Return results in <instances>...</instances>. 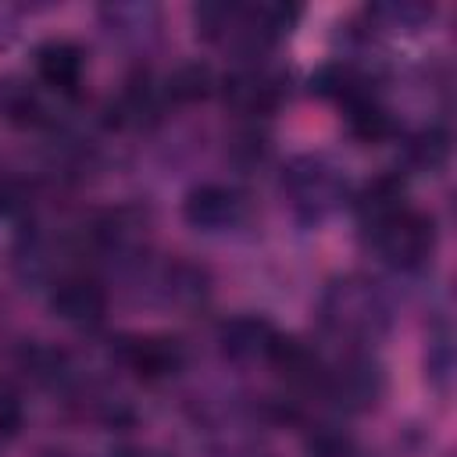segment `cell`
Masks as SVG:
<instances>
[{"instance_id":"cell-13","label":"cell","mask_w":457,"mask_h":457,"mask_svg":"<svg viewBox=\"0 0 457 457\" xmlns=\"http://www.w3.org/2000/svg\"><path fill=\"white\" fill-rule=\"evenodd\" d=\"M93 243H96L100 253L129 261V257H136V253L143 250V243H146V221H143V214H136V211H129V207L107 211V214L93 225Z\"/></svg>"},{"instance_id":"cell-1","label":"cell","mask_w":457,"mask_h":457,"mask_svg":"<svg viewBox=\"0 0 457 457\" xmlns=\"http://www.w3.org/2000/svg\"><path fill=\"white\" fill-rule=\"evenodd\" d=\"M318 321L328 336H336L350 346H368L389 332L393 303L375 278H368L361 271H346V275L328 278V286L321 289Z\"/></svg>"},{"instance_id":"cell-21","label":"cell","mask_w":457,"mask_h":457,"mask_svg":"<svg viewBox=\"0 0 457 457\" xmlns=\"http://www.w3.org/2000/svg\"><path fill=\"white\" fill-rule=\"evenodd\" d=\"M303 450H307V457H357L353 436L328 421L311 425V432L303 436Z\"/></svg>"},{"instance_id":"cell-12","label":"cell","mask_w":457,"mask_h":457,"mask_svg":"<svg viewBox=\"0 0 457 457\" xmlns=\"http://www.w3.org/2000/svg\"><path fill=\"white\" fill-rule=\"evenodd\" d=\"M154 289H157L161 303H168L175 311H193V307H200L207 300L211 278L193 261H171V264H164L157 271V286Z\"/></svg>"},{"instance_id":"cell-16","label":"cell","mask_w":457,"mask_h":457,"mask_svg":"<svg viewBox=\"0 0 457 457\" xmlns=\"http://www.w3.org/2000/svg\"><path fill=\"white\" fill-rule=\"evenodd\" d=\"M100 18L118 39H129V43L150 39L161 29V7L157 4H139V0L107 4V7H100Z\"/></svg>"},{"instance_id":"cell-20","label":"cell","mask_w":457,"mask_h":457,"mask_svg":"<svg viewBox=\"0 0 457 457\" xmlns=\"http://www.w3.org/2000/svg\"><path fill=\"white\" fill-rule=\"evenodd\" d=\"M214 89H218V75H214L211 64H200V61L175 68V71L168 75V82H164V93H168L171 100H204V96H211Z\"/></svg>"},{"instance_id":"cell-6","label":"cell","mask_w":457,"mask_h":457,"mask_svg":"<svg viewBox=\"0 0 457 457\" xmlns=\"http://www.w3.org/2000/svg\"><path fill=\"white\" fill-rule=\"evenodd\" d=\"M218 89H221V96L232 111L257 118V114H271L278 107V100L286 93V82L268 61L253 57V61H243L239 68H232L218 82Z\"/></svg>"},{"instance_id":"cell-24","label":"cell","mask_w":457,"mask_h":457,"mask_svg":"<svg viewBox=\"0 0 457 457\" xmlns=\"http://www.w3.org/2000/svg\"><path fill=\"white\" fill-rule=\"evenodd\" d=\"M114 457H146V453H139V450H121V453H114Z\"/></svg>"},{"instance_id":"cell-7","label":"cell","mask_w":457,"mask_h":457,"mask_svg":"<svg viewBox=\"0 0 457 457\" xmlns=\"http://www.w3.org/2000/svg\"><path fill=\"white\" fill-rule=\"evenodd\" d=\"M250 214V200L243 189L228 182H200L182 200V218L200 232H228L239 228Z\"/></svg>"},{"instance_id":"cell-11","label":"cell","mask_w":457,"mask_h":457,"mask_svg":"<svg viewBox=\"0 0 457 457\" xmlns=\"http://www.w3.org/2000/svg\"><path fill=\"white\" fill-rule=\"evenodd\" d=\"M278 339V328L261 314H236L218 328L221 353L236 364H268L271 346Z\"/></svg>"},{"instance_id":"cell-8","label":"cell","mask_w":457,"mask_h":457,"mask_svg":"<svg viewBox=\"0 0 457 457\" xmlns=\"http://www.w3.org/2000/svg\"><path fill=\"white\" fill-rule=\"evenodd\" d=\"M114 361L121 368H129L132 375L154 382V378H168L186 364V350L175 336H161V332H136V336H121L111 346Z\"/></svg>"},{"instance_id":"cell-14","label":"cell","mask_w":457,"mask_h":457,"mask_svg":"<svg viewBox=\"0 0 457 457\" xmlns=\"http://www.w3.org/2000/svg\"><path fill=\"white\" fill-rule=\"evenodd\" d=\"M0 114L11 125H21V129H39V125L50 121V111H46L39 89L21 75H4L0 79Z\"/></svg>"},{"instance_id":"cell-23","label":"cell","mask_w":457,"mask_h":457,"mask_svg":"<svg viewBox=\"0 0 457 457\" xmlns=\"http://www.w3.org/2000/svg\"><path fill=\"white\" fill-rule=\"evenodd\" d=\"M25 425V400L21 389L0 375V436H14Z\"/></svg>"},{"instance_id":"cell-5","label":"cell","mask_w":457,"mask_h":457,"mask_svg":"<svg viewBox=\"0 0 457 457\" xmlns=\"http://www.w3.org/2000/svg\"><path fill=\"white\" fill-rule=\"evenodd\" d=\"M318 386L339 411L364 414V411L378 407L386 396V368L378 364V357H371L364 350H350L343 361L325 364V375Z\"/></svg>"},{"instance_id":"cell-3","label":"cell","mask_w":457,"mask_h":457,"mask_svg":"<svg viewBox=\"0 0 457 457\" xmlns=\"http://www.w3.org/2000/svg\"><path fill=\"white\" fill-rule=\"evenodd\" d=\"M282 196L296 221L321 225L346 200V175L325 154H296L282 168Z\"/></svg>"},{"instance_id":"cell-9","label":"cell","mask_w":457,"mask_h":457,"mask_svg":"<svg viewBox=\"0 0 457 457\" xmlns=\"http://www.w3.org/2000/svg\"><path fill=\"white\" fill-rule=\"evenodd\" d=\"M50 311L71 328H96L107 314V293L96 278L68 271L50 282Z\"/></svg>"},{"instance_id":"cell-4","label":"cell","mask_w":457,"mask_h":457,"mask_svg":"<svg viewBox=\"0 0 457 457\" xmlns=\"http://www.w3.org/2000/svg\"><path fill=\"white\" fill-rule=\"evenodd\" d=\"M368 246L378 253V261H386L396 271H418L432 261L436 253V218L418 211V207H400L386 218H378L375 225L364 228Z\"/></svg>"},{"instance_id":"cell-10","label":"cell","mask_w":457,"mask_h":457,"mask_svg":"<svg viewBox=\"0 0 457 457\" xmlns=\"http://www.w3.org/2000/svg\"><path fill=\"white\" fill-rule=\"evenodd\" d=\"M32 64H36V79L46 89H54V93H75L82 86V75H86V50L75 39L54 36V39H43L36 46Z\"/></svg>"},{"instance_id":"cell-18","label":"cell","mask_w":457,"mask_h":457,"mask_svg":"<svg viewBox=\"0 0 457 457\" xmlns=\"http://www.w3.org/2000/svg\"><path fill=\"white\" fill-rule=\"evenodd\" d=\"M432 14H436V7L421 4V0H389V4L368 7V18L386 32H418L432 21Z\"/></svg>"},{"instance_id":"cell-19","label":"cell","mask_w":457,"mask_h":457,"mask_svg":"<svg viewBox=\"0 0 457 457\" xmlns=\"http://www.w3.org/2000/svg\"><path fill=\"white\" fill-rule=\"evenodd\" d=\"M425 375H428V382H432L439 393H446L450 382H453V332H450V321H439V325L428 332Z\"/></svg>"},{"instance_id":"cell-22","label":"cell","mask_w":457,"mask_h":457,"mask_svg":"<svg viewBox=\"0 0 457 457\" xmlns=\"http://www.w3.org/2000/svg\"><path fill=\"white\" fill-rule=\"evenodd\" d=\"M446 150H450V143H446V132L443 129H425L421 136L411 139V157L425 171H436L446 161Z\"/></svg>"},{"instance_id":"cell-17","label":"cell","mask_w":457,"mask_h":457,"mask_svg":"<svg viewBox=\"0 0 457 457\" xmlns=\"http://www.w3.org/2000/svg\"><path fill=\"white\" fill-rule=\"evenodd\" d=\"M400 207H407L403 182L396 175H382L371 186H364V193L357 196V221H361V228H368V225H375L378 218H386Z\"/></svg>"},{"instance_id":"cell-2","label":"cell","mask_w":457,"mask_h":457,"mask_svg":"<svg viewBox=\"0 0 457 457\" xmlns=\"http://www.w3.org/2000/svg\"><path fill=\"white\" fill-rule=\"evenodd\" d=\"M193 18L211 43L236 50L243 61H253L282 36H289L300 11L289 4H200Z\"/></svg>"},{"instance_id":"cell-15","label":"cell","mask_w":457,"mask_h":457,"mask_svg":"<svg viewBox=\"0 0 457 457\" xmlns=\"http://www.w3.org/2000/svg\"><path fill=\"white\" fill-rule=\"evenodd\" d=\"M268 364H271L286 382H293V386H318L321 375H325L321 357H318L307 343H300V339H293V336H282V332H278V339H275V346H271Z\"/></svg>"}]
</instances>
